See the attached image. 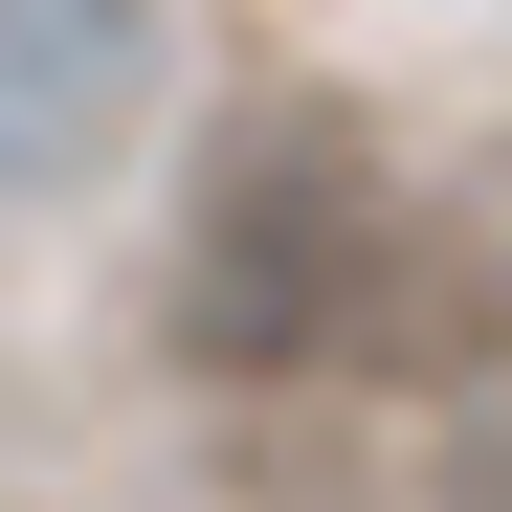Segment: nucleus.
Returning a JSON list of instances; mask_svg holds the SVG:
<instances>
[{
  "label": "nucleus",
  "instance_id": "f03ea898",
  "mask_svg": "<svg viewBox=\"0 0 512 512\" xmlns=\"http://www.w3.org/2000/svg\"><path fill=\"white\" fill-rule=\"evenodd\" d=\"M179 90V0H0V201H90Z\"/></svg>",
  "mask_w": 512,
  "mask_h": 512
},
{
  "label": "nucleus",
  "instance_id": "7ed1b4c3",
  "mask_svg": "<svg viewBox=\"0 0 512 512\" xmlns=\"http://www.w3.org/2000/svg\"><path fill=\"white\" fill-rule=\"evenodd\" d=\"M446 512H512V423H468V446H446Z\"/></svg>",
  "mask_w": 512,
  "mask_h": 512
},
{
  "label": "nucleus",
  "instance_id": "f257e3e1",
  "mask_svg": "<svg viewBox=\"0 0 512 512\" xmlns=\"http://www.w3.org/2000/svg\"><path fill=\"white\" fill-rule=\"evenodd\" d=\"M423 312V223H401V156L357 112H245L179 201V357L201 379H334Z\"/></svg>",
  "mask_w": 512,
  "mask_h": 512
}]
</instances>
